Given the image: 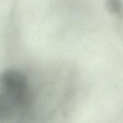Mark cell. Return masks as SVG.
Listing matches in <instances>:
<instances>
[{
	"label": "cell",
	"instance_id": "2",
	"mask_svg": "<svg viewBox=\"0 0 123 123\" xmlns=\"http://www.w3.org/2000/svg\"><path fill=\"white\" fill-rule=\"evenodd\" d=\"M106 5L111 14L116 15H121L122 14L123 5L121 0H106Z\"/></svg>",
	"mask_w": 123,
	"mask_h": 123
},
{
	"label": "cell",
	"instance_id": "1",
	"mask_svg": "<svg viewBox=\"0 0 123 123\" xmlns=\"http://www.w3.org/2000/svg\"><path fill=\"white\" fill-rule=\"evenodd\" d=\"M31 100L29 84L19 71L9 69L0 74V120H9Z\"/></svg>",
	"mask_w": 123,
	"mask_h": 123
}]
</instances>
